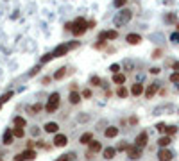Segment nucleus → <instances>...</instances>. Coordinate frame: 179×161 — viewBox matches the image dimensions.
<instances>
[{
    "mask_svg": "<svg viewBox=\"0 0 179 161\" xmlns=\"http://www.w3.org/2000/svg\"><path fill=\"white\" fill-rule=\"evenodd\" d=\"M91 142H93V133L91 131H86V133H82L79 136V143L81 145H90Z\"/></svg>",
    "mask_w": 179,
    "mask_h": 161,
    "instance_id": "9b49d317",
    "label": "nucleus"
},
{
    "mask_svg": "<svg viewBox=\"0 0 179 161\" xmlns=\"http://www.w3.org/2000/svg\"><path fill=\"white\" fill-rule=\"evenodd\" d=\"M109 72L115 75V73H120V64L118 63H115V64H111V66H109Z\"/></svg>",
    "mask_w": 179,
    "mask_h": 161,
    "instance_id": "473e14b6",
    "label": "nucleus"
},
{
    "mask_svg": "<svg viewBox=\"0 0 179 161\" xmlns=\"http://www.w3.org/2000/svg\"><path fill=\"white\" fill-rule=\"evenodd\" d=\"M172 158L174 154L168 149H160V152H158V161H172Z\"/></svg>",
    "mask_w": 179,
    "mask_h": 161,
    "instance_id": "6e6552de",
    "label": "nucleus"
},
{
    "mask_svg": "<svg viewBox=\"0 0 179 161\" xmlns=\"http://www.w3.org/2000/svg\"><path fill=\"white\" fill-rule=\"evenodd\" d=\"M145 93V90H143V84H140V82H134L133 86H131V95L133 97H140V95H143Z\"/></svg>",
    "mask_w": 179,
    "mask_h": 161,
    "instance_id": "f3484780",
    "label": "nucleus"
},
{
    "mask_svg": "<svg viewBox=\"0 0 179 161\" xmlns=\"http://www.w3.org/2000/svg\"><path fill=\"white\" fill-rule=\"evenodd\" d=\"M56 161H70V159H68V156H66V154H63V156H59Z\"/></svg>",
    "mask_w": 179,
    "mask_h": 161,
    "instance_id": "de8ad7c7",
    "label": "nucleus"
},
{
    "mask_svg": "<svg viewBox=\"0 0 179 161\" xmlns=\"http://www.w3.org/2000/svg\"><path fill=\"white\" fill-rule=\"evenodd\" d=\"M90 86H102V79L99 75H91L90 77Z\"/></svg>",
    "mask_w": 179,
    "mask_h": 161,
    "instance_id": "cd10ccee",
    "label": "nucleus"
},
{
    "mask_svg": "<svg viewBox=\"0 0 179 161\" xmlns=\"http://www.w3.org/2000/svg\"><path fill=\"white\" fill-rule=\"evenodd\" d=\"M22 154H23L25 161H34V159H36V156H38V152H36L34 149H25Z\"/></svg>",
    "mask_w": 179,
    "mask_h": 161,
    "instance_id": "aec40b11",
    "label": "nucleus"
},
{
    "mask_svg": "<svg viewBox=\"0 0 179 161\" xmlns=\"http://www.w3.org/2000/svg\"><path fill=\"white\" fill-rule=\"evenodd\" d=\"M158 90H160V84H158V82L149 84V88L145 90V99H154V95L158 93Z\"/></svg>",
    "mask_w": 179,
    "mask_h": 161,
    "instance_id": "9d476101",
    "label": "nucleus"
},
{
    "mask_svg": "<svg viewBox=\"0 0 179 161\" xmlns=\"http://www.w3.org/2000/svg\"><path fill=\"white\" fill-rule=\"evenodd\" d=\"M165 129H167V125H165L163 122H160V124H156V131H158V133H165Z\"/></svg>",
    "mask_w": 179,
    "mask_h": 161,
    "instance_id": "e433bc0d",
    "label": "nucleus"
},
{
    "mask_svg": "<svg viewBox=\"0 0 179 161\" xmlns=\"http://www.w3.org/2000/svg\"><path fill=\"white\" fill-rule=\"evenodd\" d=\"M0 161H2V158H0Z\"/></svg>",
    "mask_w": 179,
    "mask_h": 161,
    "instance_id": "13d9d810",
    "label": "nucleus"
},
{
    "mask_svg": "<svg viewBox=\"0 0 179 161\" xmlns=\"http://www.w3.org/2000/svg\"><path fill=\"white\" fill-rule=\"evenodd\" d=\"M11 131H13L15 138H23L25 136V129L23 127H11Z\"/></svg>",
    "mask_w": 179,
    "mask_h": 161,
    "instance_id": "a878e982",
    "label": "nucleus"
},
{
    "mask_svg": "<svg viewBox=\"0 0 179 161\" xmlns=\"http://www.w3.org/2000/svg\"><path fill=\"white\" fill-rule=\"evenodd\" d=\"M0 109H2V104H0Z\"/></svg>",
    "mask_w": 179,
    "mask_h": 161,
    "instance_id": "6e6d98bb",
    "label": "nucleus"
},
{
    "mask_svg": "<svg viewBox=\"0 0 179 161\" xmlns=\"http://www.w3.org/2000/svg\"><path fill=\"white\" fill-rule=\"evenodd\" d=\"M161 56H163V50H161V48H156V50L152 52V59H160Z\"/></svg>",
    "mask_w": 179,
    "mask_h": 161,
    "instance_id": "f704fd0d",
    "label": "nucleus"
},
{
    "mask_svg": "<svg viewBox=\"0 0 179 161\" xmlns=\"http://www.w3.org/2000/svg\"><path fill=\"white\" fill-rule=\"evenodd\" d=\"M45 109V106L43 104H41V102H36V104H32V106H30L29 107V115H38V113H41V111H43Z\"/></svg>",
    "mask_w": 179,
    "mask_h": 161,
    "instance_id": "6ab92c4d",
    "label": "nucleus"
},
{
    "mask_svg": "<svg viewBox=\"0 0 179 161\" xmlns=\"http://www.w3.org/2000/svg\"><path fill=\"white\" fill-rule=\"evenodd\" d=\"M81 95L84 97V99H91V90H90V88H84V90L81 91Z\"/></svg>",
    "mask_w": 179,
    "mask_h": 161,
    "instance_id": "c9c22d12",
    "label": "nucleus"
},
{
    "mask_svg": "<svg viewBox=\"0 0 179 161\" xmlns=\"http://www.w3.org/2000/svg\"><path fill=\"white\" fill-rule=\"evenodd\" d=\"M43 131L48 133V134H57L59 133V124L57 122H47L43 125Z\"/></svg>",
    "mask_w": 179,
    "mask_h": 161,
    "instance_id": "1a4fd4ad",
    "label": "nucleus"
},
{
    "mask_svg": "<svg viewBox=\"0 0 179 161\" xmlns=\"http://www.w3.org/2000/svg\"><path fill=\"white\" fill-rule=\"evenodd\" d=\"M115 149H117V152H118V150H127L129 145L125 143V142H122V143H118V147H115Z\"/></svg>",
    "mask_w": 179,
    "mask_h": 161,
    "instance_id": "4c0bfd02",
    "label": "nucleus"
},
{
    "mask_svg": "<svg viewBox=\"0 0 179 161\" xmlns=\"http://www.w3.org/2000/svg\"><path fill=\"white\" fill-rule=\"evenodd\" d=\"M52 59H54V54H52V52H48V54H45V56L39 59V63L43 64V63H48V61H52Z\"/></svg>",
    "mask_w": 179,
    "mask_h": 161,
    "instance_id": "7c9ffc66",
    "label": "nucleus"
},
{
    "mask_svg": "<svg viewBox=\"0 0 179 161\" xmlns=\"http://www.w3.org/2000/svg\"><path fill=\"white\" fill-rule=\"evenodd\" d=\"M66 72H68V68H66V66H63V68H59L57 72H54V75H52V79H54V81H61V79H65Z\"/></svg>",
    "mask_w": 179,
    "mask_h": 161,
    "instance_id": "412c9836",
    "label": "nucleus"
},
{
    "mask_svg": "<svg viewBox=\"0 0 179 161\" xmlns=\"http://www.w3.org/2000/svg\"><path fill=\"white\" fill-rule=\"evenodd\" d=\"M13 125H15V127H23V129H25V127H27V120H25L23 116H15V118H13Z\"/></svg>",
    "mask_w": 179,
    "mask_h": 161,
    "instance_id": "5701e85b",
    "label": "nucleus"
},
{
    "mask_svg": "<svg viewBox=\"0 0 179 161\" xmlns=\"http://www.w3.org/2000/svg\"><path fill=\"white\" fill-rule=\"evenodd\" d=\"M115 156H117V149L115 147H106V149H102V158L104 159H113Z\"/></svg>",
    "mask_w": 179,
    "mask_h": 161,
    "instance_id": "2eb2a0df",
    "label": "nucleus"
},
{
    "mask_svg": "<svg viewBox=\"0 0 179 161\" xmlns=\"http://www.w3.org/2000/svg\"><path fill=\"white\" fill-rule=\"evenodd\" d=\"M81 100H82V95H81L79 91H70V93H68V102H70L72 106H77Z\"/></svg>",
    "mask_w": 179,
    "mask_h": 161,
    "instance_id": "4468645a",
    "label": "nucleus"
},
{
    "mask_svg": "<svg viewBox=\"0 0 179 161\" xmlns=\"http://www.w3.org/2000/svg\"><path fill=\"white\" fill-rule=\"evenodd\" d=\"M38 72H39V66H34L32 70H30V73H29V77H34V75H36Z\"/></svg>",
    "mask_w": 179,
    "mask_h": 161,
    "instance_id": "ea45409f",
    "label": "nucleus"
},
{
    "mask_svg": "<svg viewBox=\"0 0 179 161\" xmlns=\"http://www.w3.org/2000/svg\"><path fill=\"white\" fill-rule=\"evenodd\" d=\"M117 38H118V30H115V29H113V30H111V29H109V30H106V41L117 39Z\"/></svg>",
    "mask_w": 179,
    "mask_h": 161,
    "instance_id": "bb28decb",
    "label": "nucleus"
},
{
    "mask_svg": "<svg viewBox=\"0 0 179 161\" xmlns=\"http://www.w3.org/2000/svg\"><path fill=\"white\" fill-rule=\"evenodd\" d=\"M66 143H68V136L66 134H63V133H57V134H54V140H52V145L54 147H66Z\"/></svg>",
    "mask_w": 179,
    "mask_h": 161,
    "instance_id": "423d86ee",
    "label": "nucleus"
},
{
    "mask_svg": "<svg viewBox=\"0 0 179 161\" xmlns=\"http://www.w3.org/2000/svg\"><path fill=\"white\" fill-rule=\"evenodd\" d=\"M172 41H174V43H179V34H172Z\"/></svg>",
    "mask_w": 179,
    "mask_h": 161,
    "instance_id": "603ef678",
    "label": "nucleus"
},
{
    "mask_svg": "<svg viewBox=\"0 0 179 161\" xmlns=\"http://www.w3.org/2000/svg\"><path fill=\"white\" fill-rule=\"evenodd\" d=\"M125 41H127L129 45H138V43H142V36L136 34V32H131V34L125 36Z\"/></svg>",
    "mask_w": 179,
    "mask_h": 161,
    "instance_id": "dca6fc26",
    "label": "nucleus"
},
{
    "mask_svg": "<svg viewBox=\"0 0 179 161\" xmlns=\"http://www.w3.org/2000/svg\"><path fill=\"white\" fill-rule=\"evenodd\" d=\"M59 104H61V95H59L57 91L50 93V95H48V100H47V104H45V113H47V115H54V113L59 109Z\"/></svg>",
    "mask_w": 179,
    "mask_h": 161,
    "instance_id": "f257e3e1",
    "label": "nucleus"
},
{
    "mask_svg": "<svg viewBox=\"0 0 179 161\" xmlns=\"http://www.w3.org/2000/svg\"><path fill=\"white\" fill-rule=\"evenodd\" d=\"M88 30V21L84 20V18H77L75 21H73V27H72V34L75 36V38H79V36H82L84 32Z\"/></svg>",
    "mask_w": 179,
    "mask_h": 161,
    "instance_id": "7ed1b4c3",
    "label": "nucleus"
},
{
    "mask_svg": "<svg viewBox=\"0 0 179 161\" xmlns=\"http://www.w3.org/2000/svg\"><path fill=\"white\" fill-rule=\"evenodd\" d=\"M93 27H95V20H90L88 21V29H93Z\"/></svg>",
    "mask_w": 179,
    "mask_h": 161,
    "instance_id": "8fccbe9b",
    "label": "nucleus"
},
{
    "mask_svg": "<svg viewBox=\"0 0 179 161\" xmlns=\"http://www.w3.org/2000/svg\"><path fill=\"white\" fill-rule=\"evenodd\" d=\"M77 88H79V86H77L75 82H73V84H70V91H77Z\"/></svg>",
    "mask_w": 179,
    "mask_h": 161,
    "instance_id": "09e8293b",
    "label": "nucleus"
},
{
    "mask_svg": "<svg viewBox=\"0 0 179 161\" xmlns=\"http://www.w3.org/2000/svg\"><path fill=\"white\" fill-rule=\"evenodd\" d=\"M170 143H172V138H170V136H167V134H165V136H161L160 140H158V145H160L161 149H168V145H170Z\"/></svg>",
    "mask_w": 179,
    "mask_h": 161,
    "instance_id": "4be33fe9",
    "label": "nucleus"
},
{
    "mask_svg": "<svg viewBox=\"0 0 179 161\" xmlns=\"http://www.w3.org/2000/svg\"><path fill=\"white\" fill-rule=\"evenodd\" d=\"M66 156H68V159H70V161H75V159H77V154H75V152H68Z\"/></svg>",
    "mask_w": 179,
    "mask_h": 161,
    "instance_id": "a19ab883",
    "label": "nucleus"
},
{
    "mask_svg": "<svg viewBox=\"0 0 179 161\" xmlns=\"http://www.w3.org/2000/svg\"><path fill=\"white\" fill-rule=\"evenodd\" d=\"M142 150H143V149L136 147V145L133 143V145H129V149L125 150V152H127V156H129L131 159H138V158H142Z\"/></svg>",
    "mask_w": 179,
    "mask_h": 161,
    "instance_id": "0eeeda50",
    "label": "nucleus"
},
{
    "mask_svg": "<svg viewBox=\"0 0 179 161\" xmlns=\"http://www.w3.org/2000/svg\"><path fill=\"white\" fill-rule=\"evenodd\" d=\"M131 18H133V13H131V11H129V9H122L120 13H118V16L115 18V25H117V27H122L124 23H127Z\"/></svg>",
    "mask_w": 179,
    "mask_h": 161,
    "instance_id": "20e7f679",
    "label": "nucleus"
},
{
    "mask_svg": "<svg viewBox=\"0 0 179 161\" xmlns=\"http://www.w3.org/2000/svg\"><path fill=\"white\" fill-rule=\"evenodd\" d=\"M176 27H177V30H179V21H177V23H176Z\"/></svg>",
    "mask_w": 179,
    "mask_h": 161,
    "instance_id": "5fc2aeb1",
    "label": "nucleus"
},
{
    "mask_svg": "<svg viewBox=\"0 0 179 161\" xmlns=\"http://www.w3.org/2000/svg\"><path fill=\"white\" fill-rule=\"evenodd\" d=\"M104 136H106L108 140H109V138H117V136H118V127H115V125L106 127V129H104Z\"/></svg>",
    "mask_w": 179,
    "mask_h": 161,
    "instance_id": "a211bd4d",
    "label": "nucleus"
},
{
    "mask_svg": "<svg viewBox=\"0 0 179 161\" xmlns=\"http://www.w3.org/2000/svg\"><path fill=\"white\" fill-rule=\"evenodd\" d=\"M30 134H32V136H38V134H39V129H38V127H32V129H30Z\"/></svg>",
    "mask_w": 179,
    "mask_h": 161,
    "instance_id": "a18cd8bd",
    "label": "nucleus"
},
{
    "mask_svg": "<svg viewBox=\"0 0 179 161\" xmlns=\"http://www.w3.org/2000/svg\"><path fill=\"white\" fill-rule=\"evenodd\" d=\"M15 161H25L23 154H22V152H20V154H16V156H15Z\"/></svg>",
    "mask_w": 179,
    "mask_h": 161,
    "instance_id": "79ce46f5",
    "label": "nucleus"
},
{
    "mask_svg": "<svg viewBox=\"0 0 179 161\" xmlns=\"http://www.w3.org/2000/svg\"><path fill=\"white\" fill-rule=\"evenodd\" d=\"M124 82H125V73H115L113 75V84L124 86Z\"/></svg>",
    "mask_w": 179,
    "mask_h": 161,
    "instance_id": "393cba45",
    "label": "nucleus"
},
{
    "mask_svg": "<svg viewBox=\"0 0 179 161\" xmlns=\"http://www.w3.org/2000/svg\"><path fill=\"white\" fill-rule=\"evenodd\" d=\"M129 124H131V125H136V124H138V118H136V116H131V118H129Z\"/></svg>",
    "mask_w": 179,
    "mask_h": 161,
    "instance_id": "c03bdc74",
    "label": "nucleus"
},
{
    "mask_svg": "<svg viewBox=\"0 0 179 161\" xmlns=\"http://www.w3.org/2000/svg\"><path fill=\"white\" fill-rule=\"evenodd\" d=\"M72 27H73V21H68V23H65V30H70V32H72Z\"/></svg>",
    "mask_w": 179,
    "mask_h": 161,
    "instance_id": "37998d69",
    "label": "nucleus"
},
{
    "mask_svg": "<svg viewBox=\"0 0 179 161\" xmlns=\"http://www.w3.org/2000/svg\"><path fill=\"white\" fill-rule=\"evenodd\" d=\"M147 143H149V134H147V131H142L138 136L134 138V145L140 147V149H145Z\"/></svg>",
    "mask_w": 179,
    "mask_h": 161,
    "instance_id": "39448f33",
    "label": "nucleus"
},
{
    "mask_svg": "<svg viewBox=\"0 0 179 161\" xmlns=\"http://www.w3.org/2000/svg\"><path fill=\"white\" fill-rule=\"evenodd\" d=\"M88 152L93 156V154H97V152H102V143L97 142V140H93V142L88 145Z\"/></svg>",
    "mask_w": 179,
    "mask_h": 161,
    "instance_id": "ddd939ff",
    "label": "nucleus"
},
{
    "mask_svg": "<svg viewBox=\"0 0 179 161\" xmlns=\"http://www.w3.org/2000/svg\"><path fill=\"white\" fill-rule=\"evenodd\" d=\"M129 93L131 91L125 88V86H118V90H117V97H118V99H127Z\"/></svg>",
    "mask_w": 179,
    "mask_h": 161,
    "instance_id": "b1692460",
    "label": "nucleus"
},
{
    "mask_svg": "<svg viewBox=\"0 0 179 161\" xmlns=\"http://www.w3.org/2000/svg\"><path fill=\"white\" fill-rule=\"evenodd\" d=\"M50 81H52V77H45V79H43V81H41V82H43V86H47V84H48Z\"/></svg>",
    "mask_w": 179,
    "mask_h": 161,
    "instance_id": "3c124183",
    "label": "nucleus"
},
{
    "mask_svg": "<svg viewBox=\"0 0 179 161\" xmlns=\"http://www.w3.org/2000/svg\"><path fill=\"white\" fill-rule=\"evenodd\" d=\"M125 4H127V0H113V6H115V7H118V9H120V7H124Z\"/></svg>",
    "mask_w": 179,
    "mask_h": 161,
    "instance_id": "72a5a7b5",
    "label": "nucleus"
},
{
    "mask_svg": "<svg viewBox=\"0 0 179 161\" xmlns=\"http://www.w3.org/2000/svg\"><path fill=\"white\" fill-rule=\"evenodd\" d=\"M174 70H176V72H179V61H177V63H174Z\"/></svg>",
    "mask_w": 179,
    "mask_h": 161,
    "instance_id": "864d4df0",
    "label": "nucleus"
},
{
    "mask_svg": "<svg viewBox=\"0 0 179 161\" xmlns=\"http://www.w3.org/2000/svg\"><path fill=\"white\" fill-rule=\"evenodd\" d=\"M79 47V41H72V43H61V45H57L56 48H54V59L56 57H63V56H66V54L70 52V50H73V48H77Z\"/></svg>",
    "mask_w": 179,
    "mask_h": 161,
    "instance_id": "f03ea898",
    "label": "nucleus"
},
{
    "mask_svg": "<svg viewBox=\"0 0 179 161\" xmlns=\"http://www.w3.org/2000/svg\"><path fill=\"white\" fill-rule=\"evenodd\" d=\"M176 133H177V127H176V125H167V129H165V134H167V136L172 138Z\"/></svg>",
    "mask_w": 179,
    "mask_h": 161,
    "instance_id": "c85d7f7f",
    "label": "nucleus"
},
{
    "mask_svg": "<svg viewBox=\"0 0 179 161\" xmlns=\"http://www.w3.org/2000/svg\"><path fill=\"white\" fill-rule=\"evenodd\" d=\"M2 143H4L6 147H9V145L15 143V136H13V131H11V129H7V131L4 133V136H2Z\"/></svg>",
    "mask_w": 179,
    "mask_h": 161,
    "instance_id": "f8f14e48",
    "label": "nucleus"
},
{
    "mask_svg": "<svg viewBox=\"0 0 179 161\" xmlns=\"http://www.w3.org/2000/svg\"><path fill=\"white\" fill-rule=\"evenodd\" d=\"M177 90H179V84H177Z\"/></svg>",
    "mask_w": 179,
    "mask_h": 161,
    "instance_id": "4d7b16f0",
    "label": "nucleus"
},
{
    "mask_svg": "<svg viewBox=\"0 0 179 161\" xmlns=\"http://www.w3.org/2000/svg\"><path fill=\"white\" fill-rule=\"evenodd\" d=\"M168 81H170V82H174V84H179V72H174V73H170V77H168Z\"/></svg>",
    "mask_w": 179,
    "mask_h": 161,
    "instance_id": "2f4dec72",
    "label": "nucleus"
},
{
    "mask_svg": "<svg viewBox=\"0 0 179 161\" xmlns=\"http://www.w3.org/2000/svg\"><path fill=\"white\" fill-rule=\"evenodd\" d=\"M149 72H151L152 75H158V73H160V72H161V68H158V66H152V68H151Z\"/></svg>",
    "mask_w": 179,
    "mask_h": 161,
    "instance_id": "58836bf2",
    "label": "nucleus"
},
{
    "mask_svg": "<svg viewBox=\"0 0 179 161\" xmlns=\"http://www.w3.org/2000/svg\"><path fill=\"white\" fill-rule=\"evenodd\" d=\"M36 143H34V140H29V142H27V145H25V149H32Z\"/></svg>",
    "mask_w": 179,
    "mask_h": 161,
    "instance_id": "49530a36",
    "label": "nucleus"
},
{
    "mask_svg": "<svg viewBox=\"0 0 179 161\" xmlns=\"http://www.w3.org/2000/svg\"><path fill=\"white\" fill-rule=\"evenodd\" d=\"M9 99H13V91H7V93H4L2 97H0V104L4 106V104H6V102L9 100Z\"/></svg>",
    "mask_w": 179,
    "mask_h": 161,
    "instance_id": "c756f323",
    "label": "nucleus"
}]
</instances>
